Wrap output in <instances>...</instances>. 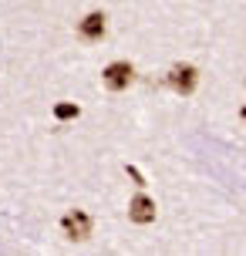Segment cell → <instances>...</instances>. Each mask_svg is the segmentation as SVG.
<instances>
[{
    "instance_id": "obj_4",
    "label": "cell",
    "mask_w": 246,
    "mask_h": 256,
    "mask_svg": "<svg viewBox=\"0 0 246 256\" xmlns=\"http://www.w3.org/2000/svg\"><path fill=\"white\" fill-rule=\"evenodd\" d=\"M128 216L135 219V222H152L156 219V202L148 199V196H135L128 206Z\"/></svg>"
},
{
    "instance_id": "obj_3",
    "label": "cell",
    "mask_w": 246,
    "mask_h": 256,
    "mask_svg": "<svg viewBox=\"0 0 246 256\" xmlns=\"http://www.w3.org/2000/svg\"><path fill=\"white\" fill-rule=\"evenodd\" d=\"M64 232L71 236V240H88V232H91V219H88V212H81V209L68 212V216H64Z\"/></svg>"
},
{
    "instance_id": "obj_7",
    "label": "cell",
    "mask_w": 246,
    "mask_h": 256,
    "mask_svg": "<svg viewBox=\"0 0 246 256\" xmlns=\"http://www.w3.org/2000/svg\"><path fill=\"white\" fill-rule=\"evenodd\" d=\"M243 122H246V108H243Z\"/></svg>"
},
{
    "instance_id": "obj_2",
    "label": "cell",
    "mask_w": 246,
    "mask_h": 256,
    "mask_svg": "<svg viewBox=\"0 0 246 256\" xmlns=\"http://www.w3.org/2000/svg\"><path fill=\"white\" fill-rule=\"evenodd\" d=\"M168 81H172V88L179 91V94H192V88H196V68H189V64H176V68L168 71Z\"/></svg>"
},
{
    "instance_id": "obj_6",
    "label": "cell",
    "mask_w": 246,
    "mask_h": 256,
    "mask_svg": "<svg viewBox=\"0 0 246 256\" xmlns=\"http://www.w3.org/2000/svg\"><path fill=\"white\" fill-rule=\"evenodd\" d=\"M54 115L58 118H78V104H58Z\"/></svg>"
},
{
    "instance_id": "obj_1",
    "label": "cell",
    "mask_w": 246,
    "mask_h": 256,
    "mask_svg": "<svg viewBox=\"0 0 246 256\" xmlns=\"http://www.w3.org/2000/svg\"><path fill=\"white\" fill-rule=\"evenodd\" d=\"M104 84L112 91H125L132 84V64H125V61L108 64V68H104Z\"/></svg>"
},
{
    "instance_id": "obj_5",
    "label": "cell",
    "mask_w": 246,
    "mask_h": 256,
    "mask_svg": "<svg viewBox=\"0 0 246 256\" xmlns=\"http://www.w3.org/2000/svg\"><path fill=\"white\" fill-rule=\"evenodd\" d=\"M81 38L84 40H102L104 38V14H88L81 20Z\"/></svg>"
}]
</instances>
